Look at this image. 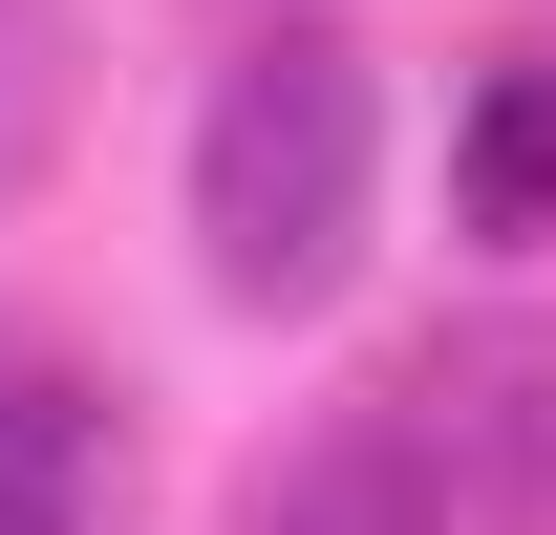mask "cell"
Returning <instances> with one entry per match:
<instances>
[{
  "mask_svg": "<svg viewBox=\"0 0 556 535\" xmlns=\"http://www.w3.org/2000/svg\"><path fill=\"white\" fill-rule=\"evenodd\" d=\"M364 214H386V86H364V43L321 0L236 22V65L193 108V278L236 322H321L364 278Z\"/></svg>",
  "mask_w": 556,
  "mask_h": 535,
  "instance_id": "6da1fadb",
  "label": "cell"
},
{
  "mask_svg": "<svg viewBox=\"0 0 556 535\" xmlns=\"http://www.w3.org/2000/svg\"><path fill=\"white\" fill-rule=\"evenodd\" d=\"M386 428H407V471H428L450 535H556V322L428 343L407 386H386Z\"/></svg>",
  "mask_w": 556,
  "mask_h": 535,
  "instance_id": "7a4b0ae2",
  "label": "cell"
},
{
  "mask_svg": "<svg viewBox=\"0 0 556 535\" xmlns=\"http://www.w3.org/2000/svg\"><path fill=\"white\" fill-rule=\"evenodd\" d=\"M0 535H129V407L86 364H0Z\"/></svg>",
  "mask_w": 556,
  "mask_h": 535,
  "instance_id": "3957f363",
  "label": "cell"
},
{
  "mask_svg": "<svg viewBox=\"0 0 556 535\" xmlns=\"http://www.w3.org/2000/svg\"><path fill=\"white\" fill-rule=\"evenodd\" d=\"M450 236L535 258L556 236V65H471V129H450Z\"/></svg>",
  "mask_w": 556,
  "mask_h": 535,
  "instance_id": "277c9868",
  "label": "cell"
},
{
  "mask_svg": "<svg viewBox=\"0 0 556 535\" xmlns=\"http://www.w3.org/2000/svg\"><path fill=\"white\" fill-rule=\"evenodd\" d=\"M236 535H450V514H428L407 428H386V407H343L300 471H257V514H236Z\"/></svg>",
  "mask_w": 556,
  "mask_h": 535,
  "instance_id": "5b68a950",
  "label": "cell"
},
{
  "mask_svg": "<svg viewBox=\"0 0 556 535\" xmlns=\"http://www.w3.org/2000/svg\"><path fill=\"white\" fill-rule=\"evenodd\" d=\"M65 108H86V0H0V214L43 194Z\"/></svg>",
  "mask_w": 556,
  "mask_h": 535,
  "instance_id": "8992f818",
  "label": "cell"
},
{
  "mask_svg": "<svg viewBox=\"0 0 556 535\" xmlns=\"http://www.w3.org/2000/svg\"><path fill=\"white\" fill-rule=\"evenodd\" d=\"M236 22H300V0H236Z\"/></svg>",
  "mask_w": 556,
  "mask_h": 535,
  "instance_id": "52a82bcc",
  "label": "cell"
}]
</instances>
